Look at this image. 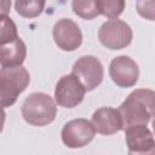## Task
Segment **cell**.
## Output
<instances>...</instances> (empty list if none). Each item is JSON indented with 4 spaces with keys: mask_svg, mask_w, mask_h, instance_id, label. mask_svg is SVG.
Instances as JSON below:
<instances>
[{
    "mask_svg": "<svg viewBox=\"0 0 155 155\" xmlns=\"http://www.w3.org/2000/svg\"><path fill=\"white\" fill-rule=\"evenodd\" d=\"M124 130L133 125H147L155 117V91L138 88L131 92L119 107Z\"/></svg>",
    "mask_w": 155,
    "mask_h": 155,
    "instance_id": "6da1fadb",
    "label": "cell"
},
{
    "mask_svg": "<svg viewBox=\"0 0 155 155\" xmlns=\"http://www.w3.org/2000/svg\"><path fill=\"white\" fill-rule=\"evenodd\" d=\"M22 116L31 126H46L51 124L57 114V107L52 97L44 92L30 93L23 102Z\"/></svg>",
    "mask_w": 155,
    "mask_h": 155,
    "instance_id": "7a4b0ae2",
    "label": "cell"
},
{
    "mask_svg": "<svg viewBox=\"0 0 155 155\" xmlns=\"http://www.w3.org/2000/svg\"><path fill=\"white\" fill-rule=\"evenodd\" d=\"M30 75L24 67L1 68L0 70V103L2 108L16 103L18 96L25 91Z\"/></svg>",
    "mask_w": 155,
    "mask_h": 155,
    "instance_id": "3957f363",
    "label": "cell"
},
{
    "mask_svg": "<svg viewBox=\"0 0 155 155\" xmlns=\"http://www.w3.org/2000/svg\"><path fill=\"white\" fill-rule=\"evenodd\" d=\"M133 38L131 27L121 19H109L98 30L99 42L109 50H122L127 47Z\"/></svg>",
    "mask_w": 155,
    "mask_h": 155,
    "instance_id": "277c9868",
    "label": "cell"
},
{
    "mask_svg": "<svg viewBox=\"0 0 155 155\" xmlns=\"http://www.w3.org/2000/svg\"><path fill=\"white\" fill-rule=\"evenodd\" d=\"M71 74L80 80L86 91H92L102 84L104 78V68L97 57L82 56L74 63Z\"/></svg>",
    "mask_w": 155,
    "mask_h": 155,
    "instance_id": "5b68a950",
    "label": "cell"
},
{
    "mask_svg": "<svg viewBox=\"0 0 155 155\" xmlns=\"http://www.w3.org/2000/svg\"><path fill=\"white\" fill-rule=\"evenodd\" d=\"M96 134V128L91 121L84 117L68 121L61 132L62 142L68 148H82L92 142Z\"/></svg>",
    "mask_w": 155,
    "mask_h": 155,
    "instance_id": "8992f818",
    "label": "cell"
},
{
    "mask_svg": "<svg viewBox=\"0 0 155 155\" xmlns=\"http://www.w3.org/2000/svg\"><path fill=\"white\" fill-rule=\"evenodd\" d=\"M86 88L74 74L63 75L54 88V99L59 107L75 108L85 97Z\"/></svg>",
    "mask_w": 155,
    "mask_h": 155,
    "instance_id": "52a82bcc",
    "label": "cell"
},
{
    "mask_svg": "<svg viewBox=\"0 0 155 155\" xmlns=\"http://www.w3.org/2000/svg\"><path fill=\"white\" fill-rule=\"evenodd\" d=\"M128 155H155V139L147 125H133L125 128Z\"/></svg>",
    "mask_w": 155,
    "mask_h": 155,
    "instance_id": "ba28073f",
    "label": "cell"
},
{
    "mask_svg": "<svg viewBox=\"0 0 155 155\" xmlns=\"http://www.w3.org/2000/svg\"><path fill=\"white\" fill-rule=\"evenodd\" d=\"M56 45L63 51H75L82 42V33L79 25L70 18L58 19L52 29Z\"/></svg>",
    "mask_w": 155,
    "mask_h": 155,
    "instance_id": "9c48e42d",
    "label": "cell"
},
{
    "mask_svg": "<svg viewBox=\"0 0 155 155\" xmlns=\"http://www.w3.org/2000/svg\"><path fill=\"white\" fill-rule=\"evenodd\" d=\"M109 75L115 85L127 88L137 84L139 78V68L131 57L117 56L110 62Z\"/></svg>",
    "mask_w": 155,
    "mask_h": 155,
    "instance_id": "30bf717a",
    "label": "cell"
},
{
    "mask_svg": "<svg viewBox=\"0 0 155 155\" xmlns=\"http://www.w3.org/2000/svg\"><path fill=\"white\" fill-rule=\"evenodd\" d=\"M96 131L104 136H110L124 130V124L119 109L111 107H102L92 115L91 121Z\"/></svg>",
    "mask_w": 155,
    "mask_h": 155,
    "instance_id": "8fae6325",
    "label": "cell"
},
{
    "mask_svg": "<svg viewBox=\"0 0 155 155\" xmlns=\"http://www.w3.org/2000/svg\"><path fill=\"white\" fill-rule=\"evenodd\" d=\"M27 56V46L21 38L0 45V64L1 68L21 67Z\"/></svg>",
    "mask_w": 155,
    "mask_h": 155,
    "instance_id": "7c38bea8",
    "label": "cell"
},
{
    "mask_svg": "<svg viewBox=\"0 0 155 155\" xmlns=\"http://www.w3.org/2000/svg\"><path fill=\"white\" fill-rule=\"evenodd\" d=\"M45 7V1L42 0H18L15 2V8L17 13L24 18L38 17Z\"/></svg>",
    "mask_w": 155,
    "mask_h": 155,
    "instance_id": "4fadbf2b",
    "label": "cell"
},
{
    "mask_svg": "<svg viewBox=\"0 0 155 155\" xmlns=\"http://www.w3.org/2000/svg\"><path fill=\"white\" fill-rule=\"evenodd\" d=\"M99 15H103L110 19L117 18L125 8L124 0H96Z\"/></svg>",
    "mask_w": 155,
    "mask_h": 155,
    "instance_id": "5bb4252c",
    "label": "cell"
},
{
    "mask_svg": "<svg viewBox=\"0 0 155 155\" xmlns=\"http://www.w3.org/2000/svg\"><path fill=\"white\" fill-rule=\"evenodd\" d=\"M71 8L75 15L84 19H93L94 17L99 16V11L96 5V0H74L71 2Z\"/></svg>",
    "mask_w": 155,
    "mask_h": 155,
    "instance_id": "9a60e30c",
    "label": "cell"
},
{
    "mask_svg": "<svg viewBox=\"0 0 155 155\" xmlns=\"http://www.w3.org/2000/svg\"><path fill=\"white\" fill-rule=\"evenodd\" d=\"M18 36L17 27L13 21L7 16H1V36H0V45L7 44L10 41L16 40Z\"/></svg>",
    "mask_w": 155,
    "mask_h": 155,
    "instance_id": "2e32d148",
    "label": "cell"
},
{
    "mask_svg": "<svg viewBox=\"0 0 155 155\" xmlns=\"http://www.w3.org/2000/svg\"><path fill=\"white\" fill-rule=\"evenodd\" d=\"M136 10L140 17L148 21H155V1L139 0L136 2Z\"/></svg>",
    "mask_w": 155,
    "mask_h": 155,
    "instance_id": "e0dca14e",
    "label": "cell"
},
{
    "mask_svg": "<svg viewBox=\"0 0 155 155\" xmlns=\"http://www.w3.org/2000/svg\"><path fill=\"white\" fill-rule=\"evenodd\" d=\"M151 126H153V130H154V133H155V117H154L153 121H151Z\"/></svg>",
    "mask_w": 155,
    "mask_h": 155,
    "instance_id": "ac0fdd59",
    "label": "cell"
}]
</instances>
